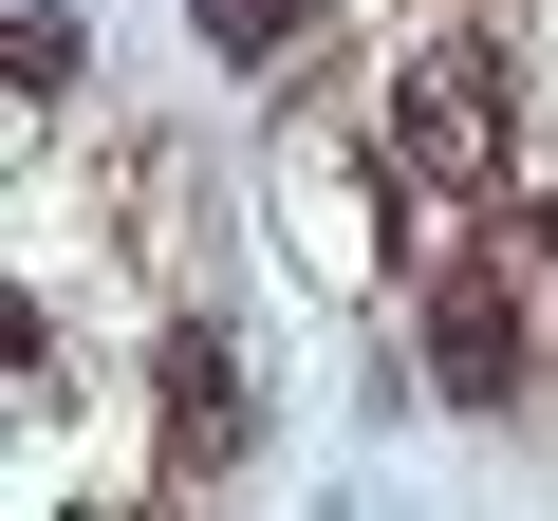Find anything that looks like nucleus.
I'll return each instance as SVG.
<instances>
[{"instance_id": "f03ea898", "label": "nucleus", "mask_w": 558, "mask_h": 521, "mask_svg": "<svg viewBox=\"0 0 558 521\" xmlns=\"http://www.w3.org/2000/svg\"><path fill=\"white\" fill-rule=\"evenodd\" d=\"M168 447H186V465H223V447H242V391H223V336H168Z\"/></svg>"}, {"instance_id": "39448f33", "label": "nucleus", "mask_w": 558, "mask_h": 521, "mask_svg": "<svg viewBox=\"0 0 558 521\" xmlns=\"http://www.w3.org/2000/svg\"><path fill=\"white\" fill-rule=\"evenodd\" d=\"M186 20H205V57H299L317 0H186Z\"/></svg>"}, {"instance_id": "7ed1b4c3", "label": "nucleus", "mask_w": 558, "mask_h": 521, "mask_svg": "<svg viewBox=\"0 0 558 521\" xmlns=\"http://www.w3.org/2000/svg\"><path fill=\"white\" fill-rule=\"evenodd\" d=\"M75 57H94L75 0H20V20H0V94H75Z\"/></svg>"}, {"instance_id": "20e7f679", "label": "nucleus", "mask_w": 558, "mask_h": 521, "mask_svg": "<svg viewBox=\"0 0 558 521\" xmlns=\"http://www.w3.org/2000/svg\"><path fill=\"white\" fill-rule=\"evenodd\" d=\"M410 149H428V168H484V75H465V57L410 94Z\"/></svg>"}, {"instance_id": "f257e3e1", "label": "nucleus", "mask_w": 558, "mask_h": 521, "mask_svg": "<svg viewBox=\"0 0 558 521\" xmlns=\"http://www.w3.org/2000/svg\"><path fill=\"white\" fill-rule=\"evenodd\" d=\"M428 391L447 410H521V260H428Z\"/></svg>"}]
</instances>
